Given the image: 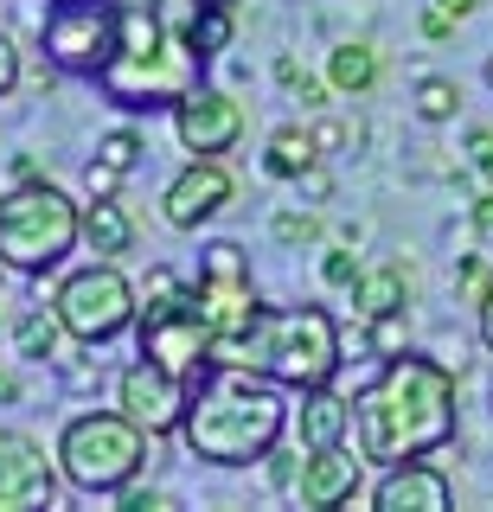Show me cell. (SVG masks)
Wrapping results in <instances>:
<instances>
[{
	"instance_id": "16",
	"label": "cell",
	"mask_w": 493,
	"mask_h": 512,
	"mask_svg": "<svg viewBox=\"0 0 493 512\" xmlns=\"http://www.w3.org/2000/svg\"><path fill=\"white\" fill-rule=\"evenodd\" d=\"M193 301H199V314L212 320L218 333H237V327H250V320L263 314V301H257V288H250V276H199Z\"/></svg>"
},
{
	"instance_id": "12",
	"label": "cell",
	"mask_w": 493,
	"mask_h": 512,
	"mask_svg": "<svg viewBox=\"0 0 493 512\" xmlns=\"http://www.w3.org/2000/svg\"><path fill=\"white\" fill-rule=\"evenodd\" d=\"M231 173L218 167V154H193V167H180L167 180V199H161V218L173 231H199V224H212L218 212L231 205Z\"/></svg>"
},
{
	"instance_id": "42",
	"label": "cell",
	"mask_w": 493,
	"mask_h": 512,
	"mask_svg": "<svg viewBox=\"0 0 493 512\" xmlns=\"http://www.w3.org/2000/svg\"><path fill=\"white\" fill-rule=\"evenodd\" d=\"M436 7H442V13H455V20H461V13H474L481 0H436Z\"/></svg>"
},
{
	"instance_id": "35",
	"label": "cell",
	"mask_w": 493,
	"mask_h": 512,
	"mask_svg": "<svg viewBox=\"0 0 493 512\" xmlns=\"http://www.w3.org/2000/svg\"><path fill=\"white\" fill-rule=\"evenodd\" d=\"M295 480H301V461L282 455V448H269V487H276V493H295Z\"/></svg>"
},
{
	"instance_id": "1",
	"label": "cell",
	"mask_w": 493,
	"mask_h": 512,
	"mask_svg": "<svg viewBox=\"0 0 493 512\" xmlns=\"http://www.w3.org/2000/svg\"><path fill=\"white\" fill-rule=\"evenodd\" d=\"M353 429L359 455L378 468L442 455L455 442V372L423 352H397V359H385L378 384L353 404Z\"/></svg>"
},
{
	"instance_id": "21",
	"label": "cell",
	"mask_w": 493,
	"mask_h": 512,
	"mask_svg": "<svg viewBox=\"0 0 493 512\" xmlns=\"http://www.w3.org/2000/svg\"><path fill=\"white\" fill-rule=\"evenodd\" d=\"M314 160H321V141H314V128H301V122H282L276 135H269V148H263V167L276 173V180H295V173H308Z\"/></svg>"
},
{
	"instance_id": "37",
	"label": "cell",
	"mask_w": 493,
	"mask_h": 512,
	"mask_svg": "<svg viewBox=\"0 0 493 512\" xmlns=\"http://www.w3.org/2000/svg\"><path fill=\"white\" fill-rule=\"evenodd\" d=\"M295 192H301V199H308V205H321L327 192H333V180H327V173H321V160H314L308 173H295Z\"/></svg>"
},
{
	"instance_id": "3",
	"label": "cell",
	"mask_w": 493,
	"mask_h": 512,
	"mask_svg": "<svg viewBox=\"0 0 493 512\" xmlns=\"http://www.w3.org/2000/svg\"><path fill=\"white\" fill-rule=\"evenodd\" d=\"M212 365H237V372H263L289 384V391H314V384H333V372H340V327L314 301L263 308L250 327L218 333Z\"/></svg>"
},
{
	"instance_id": "43",
	"label": "cell",
	"mask_w": 493,
	"mask_h": 512,
	"mask_svg": "<svg viewBox=\"0 0 493 512\" xmlns=\"http://www.w3.org/2000/svg\"><path fill=\"white\" fill-rule=\"evenodd\" d=\"M0 397H20V384H13L7 372H0Z\"/></svg>"
},
{
	"instance_id": "45",
	"label": "cell",
	"mask_w": 493,
	"mask_h": 512,
	"mask_svg": "<svg viewBox=\"0 0 493 512\" xmlns=\"http://www.w3.org/2000/svg\"><path fill=\"white\" fill-rule=\"evenodd\" d=\"M0 276H7V256H0Z\"/></svg>"
},
{
	"instance_id": "14",
	"label": "cell",
	"mask_w": 493,
	"mask_h": 512,
	"mask_svg": "<svg viewBox=\"0 0 493 512\" xmlns=\"http://www.w3.org/2000/svg\"><path fill=\"white\" fill-rule=\"evenodd\" d=\"M353 493H359V455L353 448L327 442V448H308V455H301V480H295L301 506L327 512V506H346Z\"/></svg>"
},
{
	"instance_id": "11",
	"label": "cell",
	"mask_w": 493,
	"mask_h": 512,
	"mask_svg": "<svg viewBox=\"0 0 493 512\" xmlns=\"http://www.w3.org/2000/svg\"><path fill=\"white\" fill-rule=\"evenodd\" d=\"M173 128H180L186 154H218V160H225L237 141H244V103H237L231 90L193 84L180 103H173Z\"/></svg>"
},
{
	"instance_id": "32",
	"label": "cell",
	"mask_w": 493,
	"mask_h": 512,
	"mask_svg": "<svg viewBox=\"0 0 493 512\" xmlns=\"http://www.w3.org/2000/svg\"><path fill=\"white\" fill-rule=\"evenodd\" d=\"M199 276H250L244 244H212V250H205V269H199Z\"/></svg>"
},
{
	"instance_id": "25",
	"label": "cell",
	"mask_w": 493,
	"mask_h": 512,
	"mask_svg": "<svg viewBox=\"0 0 493 512\" xmlns=\"http://www.w3.org/2000/svg\"><path fill=\"white\" fill-rule=\"evenodd\" d=\"M276 77L289 84V96H295L301 109H327V96H333V84H327V77H308L295 58H282V64H276Z\"/></svg>"
},
{
	"instance_id": "8",
	"label": "cell",
	"mask_w": 493,
	"mask_h": 512,
	"mask_svg": "<svg viewBox=\"0 0 493 512\" xmlns=\"http://www.w3.org/2000/svg\"><path fill=\"white\" fill-rule=\"evenodd\" d=\"M116 39H122V7H109V0H58L52 20L39 26L45 58L71 77H103V64L116 58Z\"/></svg>"
},
{
	"instance_id": "4",
	"label": "cell",
	"mask_w": 493,
	"mask_h": 512,
	"mask_svg": "<svg viewBox=\"0 0 493 512\" xmlns=\"http://www.w3.org/2000/svg\"><path fill=\"white\" fill-rule=\"evenodd\" d=\"M193 45L186 32H173L161 13H148V0H129L122 7V39H116V58L103 64L97 84L116 96L122 109H154V103H180L193 90Z\"/></svg>"
},
{
	"instance_id": "31",
	"label": "cell",
	"mask_w": 493,
	"mask_h": 512,
	"mask_svg": "<svg viewBox=\"0 0 493 512\" xmlns=\"http://www.w3.org/2000/svg\"><path fill=\"white\" fill-rule=\"evenodd\" d=\"M173 295H186V288H180V276H173L167 263H154V269H148V282H141V308H167Z\"/></svg>"
},
{
	"instance_id": "27",
	"label": "cell",
	"mask_w": 493,
	"mask_h": 512,
	"mask_svg": "<svg viewBox=\"0 0 493 512\" xmlns=\"http://www.w3.org/2000/svg\"><path fill=\"white\" fill-rule=\"evenodd\" d=\"M97 160H109V167L129 173L135 160H141V135H135V128H109V135L97 141Z\"/></svg>"
},
{
	"instance_id": "39",
	"label": "cell",
	"mask_w": 493,
	"mask_h": 512,
	"mask_svg": "<svg viewBox=\"0 0 493 512\" xmlns=\"http://www.w3.org/2000/svg\"><path fill=\"white\" fill-rule=\"evenodd\" d=\"M449 32H455V13H423V39H449Z\"/></svg>"
},
{
	"instance_id": "9",
	"label": "cell",
	"mask_w": 493,
	"mask_h": 512,
	"mask_svg": "<svg viewBox=\"0 0 493 512\" xmlns=\"http://www.w3.org/2000/svg\"><path fill=\"white\" fill-rule=\"evenodd\" d=\"M212 340H218V327L199 314L193 288H186V295H173L167 308H141V352H148V359H161L167 372H180L186 384L212 372Z\"/></svg>"
},
{
	"instance_id": "30",
	"label": "cell",
	"mask_w": 493,
	"mask_h": 512,
	"mask_svg": "<svg viewBox=\"0 0 493 512\" xmlns=\"http://www.w3.org/2000/svg\"><path fill=\"white\" fill-rule=\"evenodd\" d=\"M173 506H180L173 493H161V487H135V480L116 493V512H173Z\"/></svg>"
},
{
	"instance_id": "40",
	"label": "cell",
	"mask_w": 493,
	"mask_h": 512,
	"mask_svg": "<svg viewBox=\"0 0 493 512\" xmlns=\"http://www.w3.org/2000/svg\"><path fill=\"white\" fill-rule=\"evenodd\" d=\"M474 231H493V186L474 192Z\"/></svg>"
},
{
	"instance_id": "38",
	"label": "cell",
	"mask_w": 493,
	"mask_h": 512,
	"mask_svg": "<svg viewBox=\"0 0 493 512\" xmlns=\"http://www.w3.org/2000/svg\"><path fill=\"white\" fill-rule=\"evenodd\" d=\"M13 84H20V45L0 32V96H13Z\"/></svg>"
},
{
	"instance_id": "33",
	"label": "cell",
	"mask_w": 493,
	"mask_h": 512,
	"mask_svg": "<svg viewBox=\"0 0 493 512\" xmlns=\"http://www.w3.org/2000/svg\"><path fill=\"white\" fill-rule=\"evenodd\" d=\"M321 282H333V288H353V282H359V256L346 250V244H340V250H327V256H321Z\"/></svg>"
},
{
	"instance_id": "34",
	"label": "cell",
	"mask_w": 493,
	"mask_h": 512,
	"mask_svg": "<svg viewBox=\"0 0 493 512\" xmlns=\"http://www.w3.org/2000/svg\"><path fill=\"white\" fill-rule=\"evenodd\" d=\"M116 186H122V167H109V160H90V167H84V192H90V199H116Z\"/></svg>"
},
{
	"instance_id": "41",
	"label": "cell",
	"mask_w": 493,
	"mask_h": 512,
	"mask_svg": "<svg viewBox=\"0 0 493 512\" xmlns=\"http://www.w3.org/2000/svg\"><path fill=\"white\" fill-rule=\"evenodd\" d=\"M481 340L493 346V276H487V288H481Z\"/></svg>"
},
{
	"instance_id": "17",
	"label": "cell",
	"mask_w": 493,
	"mask_h": 512,
	"mask_svg": "<svg viewBox=\"0 0 493 512\" xmlns=\"http://www.w3.org/2000/svg\"><path fill=\"white\" fill-rule=\"evenodd\" d=\"M346 429H353V404H346L340 391H327V384L301 391V442H308V448H327V442H340Z\"/></svg>"
},
{
	"instance_id": "23",
	"label": "cell",
	"mask_w": 493,
	"mask_h": 512,
	"mask_svg": "<svg viewBox=\"0 0 493 512\" xmlns=\"http://www.w3.org/2000/svg\"><path fill=\"white\" fill-rule=\"evenodd\" d=\"M13 340H20V352H26V359H45V365H52V359H65V340H71V327H65V314H26L20 320V327H13Z\"/></svg>"
},
{
	"instance_id": "10",
	"label": "cell",
	"mask_w": 493,
	"mask_h": 512,
	"mask_svg": "<svg viewBox=\"0 0 493 512\" xmlns=\"http://www.w3.org/2000/svg\"><path fill=\"white\" fill-rule=\"evenodd\" d=\"M116 404L129 410L154 442H161V436H180L186 404H193V384H186L180 372H167L161 359H148V352H141L129 372L116 378Z\"/></svg>"
},
{
	"instance_id": "2",
	"label": "cell",
	"mask_w": 493,
	"mask_h": 512,
	"mask_svg": "<svg viewBox=\"0 0 493 512\" xmlns=\"http://www.w3.org/2000/svg\"><path fill=\"white\" fill-rule=\"evenodd\" d=\"M289 384L263 378V372H237V365H212L205 378H193V404H186L180 442L212 468H250L269 461V448L289 429Z\"/></svg>"
},
{
	"instance_id": "22",
	"label": "cell",
	"mask_w": 493,
	"mask_h": 512,
	"mask_svg": "<svg viewBox=\"0 0 493 512\" xmlns=\"http://www.w3.org/2000/svg\"><path fill=\"white\" fill-rule=\"evenodd\" d=\"M404 295H410V276H404L397 263H385V269H359V282H353V301H359L365 320L397 314V308H404Z\"/></svg>"
},
{
	"instance_id": "24",
	"label": "cell",
	"mask_w": 493,
	"mask_h": 512,
	"mask_svg": "<svg viewBox=\"0 0 493 512\" xmlns=\"http://www.w3.org/2000/svg\"><path fill=\"white\" fill-rule=\"evenodd\" d=\"M455 109H461L455 77H423L417 84V116L423 122H455Z\"/></svg>"
},
{
	"instance_id": "26",
	"label": "cell",
	"mask_w": 493,
	"mask_h": 512,
	"mask_svg": "<svg viewBox=\"0 0 493 512\" xmlns=\"http://www.w3.org/2000/svg\"><path fill=\"white\" fill-rule=\"evenodd\" d=\"M269 237H276L282 250H301V244L321 237V218H314V212H276V218H269Z\"/></svg>"
},
{
	"instance_id": "44",
	"label": "cell",
	"mask_w": 493,
	"mask_h": 512,
	"mask_svg": "<svg viewBox=\"0 0 493 512\" xmlns=\"http://www.w3.org/2000/svg\"><path fill=\"white\" fill-rule=\"evenodd\" d=\"M487 84H493V58H487Z\"/></svg>"
},
{
	"instance_id": "36",
	"label": "cell",
	"mask_w": 493,
	"mask_h": 512,
	"mask_svg": "<svg viewBox=\"0 0 493 512\" xmlns=\"http://www.w3.org/2000/svg\"><path fill=\"white\" fill-rule=\"evenodd\" d=\"M468 160H474V173L493 186V128H474L468 135Z\"/></svg>"
},
{
	"instance_id": "13",
	"label": "cell",
	"mask_w": 493,
	"mask_h": 512,
	"mask_svg": "<svg viewBox=\"0 0 493 512\" xmlns=\"http://www.w3.org/2000/svg\"><path fill=\"white\" fill-rule=\"evenodd\" d=\"M58 487L52 461L33 436L20 429H0V512H26V506H45Z\"/></svg>"
},
{
	"instance_id": "18",
	"label": "cell",
	"mask_w": 493,
	"mask_h": 512,
	"mask_svg": "<svg viewBox=\"0 0 493 512\" xmlns=\"http://www.w3.org/2000/svg\"><path fill=\"white\" fill-rule=\"evenodd\" d=\"M327 84L333 96H365L378 84V45L372 39H346V45H333V58H327Z\"/></svg>"
},
{
	"instance_id": "5",
	"label": "cell",
	"mask_w": 493,
	"mask_h": 512,
	"mask_svg": "<svg viewBox=\"0 0 493 512\" xmlns=\"http://www.w3.org/2000/svg\"><path fill=\"white\" fill-rule=\"evenodd\" d=\"M84 237V205L71 192H58L52 180H20L13 192H0V256L20 276H45L77 250Z\"/></svg>"
},
{
	"instance_id": "19",
	"label": "cell",
	"mask_w": 493,
	"mask_h": 512,
	"mask_svg": "<svg viewBox=\"0 0 493 512\" xmlns=\"http://www.w3.org/2000/svg\"><path fill=\"white\" fill-rule=\"evenodd\" d=\"M84 244L116 263L122 250H135V218L122 212L116 199H90V205H84Z\"/></svg>"
},
{
	"instance_id": "28",
	"label": "cell",
	"mask_w": 493,
	"mask_h": 512,
	"mask_svg": "<svg viewBox=\"0 0 493 512\" xmlns=\"http://www.w3.org/2000/svg\"><path fill=\"white\" fill-rule=\"evenodd\" d=\"M314 141H321V154L359 148V141H365V122H340V116H321V122H314Z\"/></svg>"
},
{
	"instance_id": "20",
	"label": "cell",
	"mask_w": 493,
	"mask_h": 512,
	"mask_svg": "<svg viewBox=\"0 0 493 512\" xmlns=\"http://www.w3.org/2000/svg\"><path fill=\"white\" fill-rule=\"evenodd\" d=\"M186 45H193V58L205 64V58H218V52H225V45H231V7H225V0H186Z\"/></svg>"
},
{
	"instance_id": "29",
	"label": "cell",
	"mask_w": 493,
	"mask_h": 512,
	"mask_svg": "<svg viewBox=\"0 0 493 512\" xmlns=\"http://www.w3.org/2000/svg\"><path fill=\"white\" fill-rule=\"evenodd\" d=\"M404 340H410V320H404V308H397V314H378V320H372V352H385V359H397V352H404Z\"/></svg>"
},
{
	"instance_id": "15",
	"label": "cell",
	"mask_w": 493,
	"mask_h": 512,
	"mask_svg": "<svg viewBox=\"0 0 493 512\" xmlns=\"http://www.w3.org/2000/svg\"><path fill=\"white\" fill-rule=\"evenodd\" d=\"M449 500H455V493H449V474H442L429 455L385 468V480H378V493H372L378 512H442Z\"/></svg>"
},
{
	"instance_id": "6",
	"label": "cell",
	"mask_w": 493,
	"mask_h": 512,
	"mask_svg": "<svg viewBox=\"0 0 493 512\" xmlns=\"http://www.w3.org/2000/svg\"><path fill=\"white\" fill-rule=\"evenodd\" d=\"M148 455H154V436L129 410H84L58 436V474L77 493H109V500L148 468Z\"/></svg>"
},
{
	"instance_id": "7",
	"label": "cell",
	"mask_w": 493,
	"mask_h": 512,
	"mask_svg": "<svg viewBox=\"0 0 493 512\" xmlns=\"http://www.w3.org/2000/svg\"><path fill=\"white\" fill-rule=\"evenodd\" d=\"M135 295H141V288L122 276L109 256H97V263L71 269V276L58 282L52 308L65 314V327H71V340H77V346H109L116 333H129V327H135V308H141Z\"/></svg>"
}]
</instances>
